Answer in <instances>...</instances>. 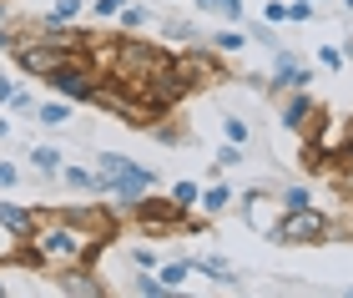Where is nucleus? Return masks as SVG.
I'll list each match as a JSON object with an SVG mask.
<instances>
[{
	"instance_id": "nucleus-22",
	"label": "nucleus",
	"mask_w": 353,
	"mask_h": 298,
	"mask_svg": "<svg viewBox=\"0 0 353 298\" xmlns=\"http://www.w3.org/2000/svg\"><path fill=\"white\" fill-rule=\"evenodd\" d=\"M76 15H81V0H56V6H51V15H46L41 26H71Z\"/></svg>"
},
{
	"instance_id": "nucleus-1",
	"label": "nucleus",
	"mask_w": 353,
	"mask_h": 298,
	"mask_svg": "<svg viewBox=\"0 0 353 298\" xmlns=\"http://www.w3.org/2000/svg\"><path fill=\"white\" fill-rule=\"evenodd\" d=\"M111 238H101V232H86L81 223H71L66 212L46 217V223H36V232L21 243V263H41V268H66V263H91L96 253H101Z\"/></svg>"
},
{
	"instance_id": "nucleus-33",
	"label": "nucleus",
	"mask_w": 353,
	"mask_h": 298,
	"mask_svg": "<svg viewBox=\"0 0 353 298\" xmlns=\"http://www.w3.org/2000/svg\"><path fill=\"white\" fill-rule=\"evenodd\" d=\"M121 6H126V0H96L91 15H96V21H111V15H121Z\"/></svg>"
},
{
	"instance_id": "nucleus-20",
	"label": "nucleus",
	"mask_w": 353,
	"mask_h": 298,
	"mask_svg": "<svg viewBox=\"0 0 353 298\" xmlns=\"http://www.w3.org/2000/svg\"><path fill=\"white\" fill-rule=\"evenodd\" d=\"M197 192H202V187L192 182V177H187V182H176V187H172V208H176V212L187 217L192 208H197Z\"/></svg>"
},
{
	"instance_id": "nucleus-34",
	"label": "nucleus",
	"mask_w": 353,
	"mask_h": 298,
	"mask_svg": "<svg viewBox=\"0 0 353 298\" xmlns=\"http://www.w3.org/2000/svg\"><path fill=\"white\" fill-rule=\"evenodd\" d=\"M263 21H272V26L288 21V6H283V0H268V6H263Z\"/></svg>"
},
{
	"instance_id": "nucleus-26",
	"label": "nucleus",
	"mask_w": 353,
	"mask_h": 298,
	"mask_svg": "<svg viewBox=\"0 0 353 298\" xmlns=\"http://www.w3.org/2000/svg\"><path fill=\"white\" fill-rule=\"evenodd\" d=\"M126 258H132V268H137V273H157V268H162V258H157L147 243H141V248H132Z\"/></svg>"
},
{
	"instance_id": "nucleus-30",
	"label": "nucleus",
	"mask_w": 353,
	"mask_h": 298,
	"mask_svg": "<svg viewBox=\"0 0 353 298\" xmlns=\"http://www.w3.org/2000/svg\"><path fill=\"white\" fill-rule=\"evenodd\" d=\"M318 66L323 71H343V51L339 46H323V51H318Z\"/></svg>"
},
{
	"instance_id": "nucleus-27",
	"label": "nucleus",
	"mask_w": 353,
	"mask_h": 298,
	"mask_svg": "<svg viewBox=\"0 0 353 298\" xmlns=\"http://www.w3.org/2000/svg\"><path fill=\"white\" fill-rule=\"evenodd\" d=\"M222 142L248 147V121H243V117H222Z\"/></svg>"
},
{
	"instance_id": "nucleus-12",
	"label": "nucleus",
	"mask_w": 353,
	"mask_h": 298,
	"mask_svg": "<svg viewBox=\"0 0 353 298\" xmlns=\"http://www.w3.org/2000/svg\"><path fill=\"white\" fill-rule=\"evenodd\" d=\"M36 223H41V217L30 208H21V202H0V228H6L15 243H26L30 232H36Z\"/></svg>"
},
{
	"instance_id": "nucleus-21",
	"label": "nucleus",
	"mask_w": 353,
	"mask_h": 298,
	"mask_svg": "<svg viewBox=\"0 0 353 298\" xmlns=\"http://www.w3.org/2000/svg\"><path fill=\"white\" fill-rule=\"evenodd\" d=\"M61 177H66V187H76V192H101V187H96V172H86V167L61 162Z\"/></svg>"
},
{
	"instance_id": "nucleus-10",
	"label": "nucleus",
	"mask_w": 353,
	"mask_h": 298,
	"mask_svg": "<svg viewBox=\"0 0 353 298\" xmlns=\"http://www.w3.org/2000/svg\"><path fill=\"white\" fill-rule=\"evenodd\" d=\"M323 121V112H318V101L308 97V91H293V97L283 101V127L298 132V137H313V127Z\"/></svg>"
},
{
	"instance_id": "nucleus-23",
	"label": "nucleus",
	"mask_w": 353,
	"mask_h": 298,
	"mask_svg": "<svg viewBox=\"0 0 353 298\" xmlns=\"http://www.w3.org/2000/svg\"><path fill=\"white\" fill-rule=\"evenodd\" d=\"M237 162H243V147H237V142H222L217 157H212V177H222V172L237 167Z\"/></svg>"
},
{
	"instance_id": "nucleus-16",
	"label": "nucleus",
	"mask_w": 353,
	"mask_h": 298,
	"mask_svg": "<svg viewBox=\"0 0 353 298\" xmlns=\"http://www.w3.org/2000/svg\"><path fill=\"white\" fill-rule=\"evenodd\" d=\"M207 46H212L217 56H232V51H243V46H248V30H237V26H222L217 36H207Z\"/></svg>"
},
{
	"instance_id": "nucleus-3",
	"label": "nucleus",
	"mask_w": 353,
	"mask_h": 298,
	"mask_svg": "<svg viewBox=\"0 0 353 298\" xmlns=\"http://www.w3.org/2000/svg\"><path fill=\"white\" fill-rule=\"evenodd\" d=\"M96 187H101L106 197H117V202H137L141 192L157 187V172L132 162V157H121V152H101L96 157Z\"/></svg>"
},
{
	"instance_id": "nucleus-40",
	"label": "nucleus",
	"mask_w": 353,
	"mask_h": 298,
	"mask_svg": "<svg viewBox=\"0 0 353 298\" xmlns=\"http://www.w3.org/2000/svg\"><path fill=\"white\" fill-rule=\"evenodd\" d=\"M6 132H10V121H6V117H0V137H6Z\"/></svg>"
},
{
	"instance_id": "nucleus-15",
	"label": "nucleus",
	"mask_w": 353,
	"mask_h": 298,
	"mask_svg": "<svg viewBox=\"0 0 353 298\" xmlns=\"http://www.w3.org/2000/svg\"><path fill=\"white\" fill-rule=\"evenodd\" d=\"M232 197H237V192H232L228 182H212V187H202V192H197V208H202L207 217H222V212L232 208Z\"/></svg>"
},
{
	"instance_id": "nucleus-36",
	"label": "nucleus",
	"mask_w": 353,
	"mask_h": 298,
	"mask_svg": "<svg viewBox=\"0 0 353 298\" xmlns=\"http://www.w3.org/2000/svg\"><path fill=\"white\" fill-rule=\"evenodd\" d=\"M192 6H197L202 15H217V10H222V0H192Z\"/></svg>"
},
{
	"instance_id": "nucleus-4",
	"label": "nucleus",
	"mask_w": 353,
	"mask_h": 298,
	"mask_svg": "<svg viewBox=\"0 0 353 298\" xmlns=\"http://www.w3.org/2000/svg\"><path fill=\"white\" fill-rule=\"evenodd\" d=\"M268 238L283 243V248H313V243H328V238H333V223L308 202V208H288Z\"/></svg>"
},
{
	"instance_id": "nucleus-7",
	"label": "nucleus",
	"mask_w": 353,
	"mask_h": 298,
	"mask_svg": "<svg viewBox=\"0 0 353 298\" xmlns=\"http://www.w3.org/2000/svg\"><path fill=\"white\" fill-rule=\"evenodd\" d=\"M176 71L192 81V91L197 86H212V81H222V61H217V51L212 46H202V41H192L182 56H176Z\"/></svg>"
},
{
	"instance_id": "nucleus-9",
	"label": "nucleus",
	"mask_w": 353,
	"mask_h": 298,
	"mask_svg": "<svg viewBox=\"0 0 353 298\" xmlns=\"http://www.w3.org/2000/svg\"><path fill=\"white\" fill-rule=\"evenodd\" d=\"M56 293H66V298H106V278H96L91 263H66V268H56Z\"/></svg>"
},
{
	"instance_id": "nucleus-18",
	"label": "nucleus",
	"mask_w": 353,
	"mask_h": 298,
	"mask_svg": "<svg viewBox=\"0 0 353 298\" xmlns=\"http://www.w3.org/2000/svg\"><path fill=\"white\" fill-rule=\"evenodd\" d=\"M157 278H162L172 293H176V288H187V278H192V258H172V263H162V268H157Z\"/></svg>"
},
{
	"instance_id": "nucleus-28",
	"label": "nucleus",
	"mask_w": 353,
	"mask_h": 298,
	"mask_svg": "<svg viewBox=\"0 0 353 298\" xmlns=\"http://www.w3.org/2000/svg\"><path fill=\"white\" fill-rule=\"evenodd\" d=\"M6 106H10V112H26V117H36V101H30V91H26V86H10Z\"/></svg>"
},
{
	"instance_id": "nucleus-32",
	"label": "nucleus",
	"mask_w": 353,
	"mask_h": 298,
	"mask_svg": "<svg viewBox=\"0 0 353 298\" xmlns=\"http://www.w3.org/2000/svg\"><path fill=\"white\" fill-rule=\"evenodd\" d=\"M288 21H293V26L313 21V0H293V6H288Z\"/></svg>"
},
{
	"instance_id": "nucleus-41",
	"label": "nucleus",
	"mask_w": 353,
	"mask_h": 298,
	"mask_svg": "<svg viewBox=\"0 0 353 298\" xmlns=\"http://www.w3.org/2000/svg\"><path fill=\"white\" fill-rule=\"evenodd\" d=\"M339 6H343V10H353V0H339Z\"/></svg>"
},
{
	"instance_id": "nucleus-6",
	"label": "nucleus",
	"mask_w": 353,
	"mask_h": 298,
	"mask_svg": "<svg viewBox=\"0 0 353 298\" xmlns=\"http://www.w3.org/2000/svg\"><path fill=\"white\" fill-rule=\"evenodd\" d=\"M46 86H51L56 97H66V101H91V91L101 86V71H96V61L86 51H76L46 76Z\"/></svg>"
},
{
	"instance_id": "nucleus-11",
	"label": "nucleus",
	"mask_w": 353,
	"mask_h": 298,
	"mask_svg": "<svg viewBox=\"0 0 353 298\" xmlns=\"http://www.w3.org/2000/svg\"><path fill=\"white\" fill-rule=\"evenodd\" d=\"M243 217H248V228L252 232H263V238H268V232L272 228H278V208H272V197L268 192H258V187H252V192H243Z\"/></svg>"
},
{
	"instance_id": "nucleus-35",
	"label": "nucleus",
	"mask_w": 353,
	"mask_h": 298,
	"mask_svg": "<svg viewBox=\"0 0 353 298\" xmlns=\"http://www.w3.org/2000/svg\"><path fill=\"white\" fill-rule=\"evenodd\" d=\"M15 182H21V167H15V162H0V187H15Z\"/></svg>"
},
{
	"instance_id": "nucleus-38",
	"label": "nucleus",
	"mask_w": 353,
	"mask_h": 298,
	"mask_svg": "<svg viewBox=\"0 0 353 298\" xmlns=\"http://www.w3.org/2000/svg\"><path fill=\"white\" fill-rule=\"evenodd\" d=\"M343 147L353 152V117H348V127H343Z\"/></svg>"
},
{
	"instance_id": "nucleus-42",
	"label": "nucleus",
	"mask_w": 353,
	"mask_h": 298,
	"mask_svg": "<svg viewBox=\"0 0 353 298\" xmlns=\"http://www.w3.org/2000/svg\"><path fill=\"white\" fill-rule=\"evenodd\" d=\"M0 293H6V278H0Z\"/></svg>"
},
{
	"instance_id": "nucleus-25",
	"label": "nucleus",
	"mask_w": 353,
	"mask_h": 298,
	"mask_svg": "<svg viewBox=\"0 0 353 298\" xmlns=\"http://www.w3.org/2000/svg\"><path fill=\"white\" fill-rule=\"evenodd\" d=\"M167 36L176 46H192V41H202V26H192V21H167Z\"/></svg>"
},
{
	"instance_id": "nucleus-5",
	"label": "nucleus",
	"mask_w": 353,
	"mask_h": 298,
	"mask_svg": "<svg viewBox=\"0 0 353 298\" xmlns=\"http://www.w3.org/2000/svg\"><path fill=\"white\" fill-rule=\"evenodd\" d=\"M91 106H101L106 117H117V121H126V127H137V132H147L152 121H157V112H152V106L141 101L132 86H121V81L96 86V91H91Z\"/></svg>"
},
{
	"instance_id": "nucleus-8",
	"label": "nucleus",
	"mask_w": 353,
	"mask_h": 298,
	"mask_svg": "<svg viewBox=\"0 0 353 298\" xmlns=\"http://www.w3.org/2000/svg\"><path fill=\"white\" fill-rule=\"evenodd\" d=\"M126 208H132V217L141 228H152V232H172V228L187 223V217L172 208V197H147V192H141L137 202H126Z\"/></svg>"
},
{
	"instance_id": "nucleus-24",
	"label": "nucleus",
	"mask_w": 353,
	"mask_h": 298,
	"mask_svg": "<svg viewBox=\"0 0 353 298\" xmlns=\"http://www.w3.org/2000/svg\"><path fill=\"white\" fill-rule=\"evenodd\" d=\"M132 293H137V298H172V288L162 284V278H152V273H141L137 284H132Z\"/></svg>"
},
{
	"instance_id": "nucleus-19",
	"label": "nucleus",
	"mask_w": 353,
	"mask_h": 298,
	"mask_svg": "<svg viewBox=\"0 0 353 298\" xmlns=\"http://www.w3.org/2000/svg\"><path fill=\"white\" fill-rule=\"evenodd\" d=\"M61 157H66L61 147H36V152H30V167H36L41 177H56V172H61Z\"/></svg>"
},
{
	"instance_id": "nucleus-14",
	"label": "nucleus",
	"mask_w": 353,
	"mask_h": 298,
	"mask_svg": "<svg viewBox=\"0 0 353 298\" xmlns=\"http://www.w3.org/2000/svg\"><path fill=\"white\" fill-rule=\"evenodd\" d=\"M192 273H207L212 284H222V288H232L237 284V268L228 258H217V253H207V258H192Z\"/></svg>"
},
{
	"instance_id": "nucleus-13",
	"label": "nucleus",
	"mask_w": 353,
	"mask_h": 298,
	"mask_svg": "<svg viewBox=\"0 0 353 298\" xmlns=\"http://www.w3.org/2000/svg\"><path fill=\"white\" fill-rule=\"evenodd\" d=\"M308 81H313V71L303 66L298 56H278V81H268V91H308Z\"/></svg>"
},
{
	"instance_id": "nucleus-39",
	"label": "nucleus",
	"mask_w": 353,
	"mask_h": 298,
	"mask_svg": "<svg viewBox=\"0 0 353 298\" xmlns=\"http://www.w3.org/2000/svg\"><path fill=\"white\" fill-rule=\"evenodd\" d=\"M10 97V76H0V101H6Z\"/></svg>"
},
{
	"instance_id": "nucleus-17",
	"label": "nucleus",
	"mask_w": 353,
	"mask_h": 298,
	"mask_svg": "<svg viewBox=\"0 0 353 298\" xmlns=\"http://www.w3.org/2000/svg\"><path fill=\"white\" fill-rule=\"evenodd\" d=\"M36 121H41V127H51V132H61V127L71 121V101L61 97V101H46V106H36Z\"/></svg>"
},
{
	"instance_id": "nucleus-37",
	"label": "nucleus",
	"mask_w": 353,
	"mask_h": 298,
	"mask_svg": "<svg viewBox=\"0 0 353 298\" xmlns=\"http://www.w3.org/2000/svg\"><path fill=\"white\" fill-rule=\"evenodd\" d=\"M15 46V30H6V21H0V51H10Z\"/></svg>"
},
{
	"instance_id": "nucleus-31",
	"label": "nucleus",
	"mask_w": 353,
	"mask_h": 298,
	"mask_svg": "<svg viewBox=\"0 0 353 298\" xmlns=\"http://www.w3.org/2000/svg\"><path fill=\"white\" fill-rule=\"evenodd\" d=\"M308 202H313L308 187H288V192H283V208H308Z\"/></svg>"
},
{
	"instance_id": "nucleus-29",
	"label": "nucleus",
	"mask_w": 353,
	"mask_h": 298,
	"mask_svg": "<svg viewBox=\"0 0 353 298\" xmlns=\"http://www.w3.org/2000/svg\"><path fill=\"white\" fill-rule=\"evenodd\" d=\"M147 26V6H121V30H141Z\"/></svg>"
},
{
	"instance_id": "nucleus-2",
	"label": "nucleus",
	"mask_w": 353,
	"mask_h": 298,
	"mask_svg": "<svg viewBox=\"0 0 353 298\" xmlns=\"http://www.w3.org/2000/svg\"><path fill=\"white\" fill-rule=\"evenodd\" d=\"M176 66V56H167L162 46H147V41H137V36H121L117 46H111V81H121V86H141V81H152V76H162Z\"/></svg>"
}]
</instances>
